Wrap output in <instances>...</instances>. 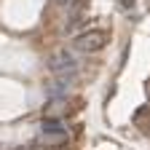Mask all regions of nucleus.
<instances>
[{"mask_svg":"<svg viewBox=\"0 0 150 150\" xmlns=\"http://www.w3.org/2000/svg\"><path fill=\"white\" fill-rule=\"evenodd\" d=\"M107 40H110V38H107L105 30H88V32L78 35L72 40V48L81 51V54H94V51H102L107 46Z\"/></svg>","mask_w":150,"mask_h":150,"instance_id":"obj_1","label":"nucleus"},{"mask_svg":"<svg viewBox=\"0 0 150 150\" xmlns=\"http://www.w3.org/2000/svg\"><path fill=\"white\" fill-rule=\"evenodd\" d=\"M48 70L54 75H75L78 72V62L70 51H56L51 59H48Z\"/></svg>","mask_w":150,"mask_h":150,"instance_id":"obj_2","label":"nucleus"},{"mask_svg":"<svg viewBox=\"0 0 150 150\" xmlns=\"http://www.w3.org/2000/svg\"><path fill=\"white\" fill-rule=\"evenodd\" d=\"M72 78L75 75H56L51 83H46V94L48 97H67L72 88Z\"/></svg>","mask_w":150,"mask_h":150,"instance_id":"obj_3","label":"nucleus"},{"mask_svg":"<svg viewBox=\"0 0 150 150\" xmlns=\"http://www.w3.org/2000/svg\"><path fill=\"white\" fill-rule=\"evenodd\" d=\"M86 6H88V0H70V3H67V19H64V27L67 30H72L75 24L81 22Z\"/></svg>","mask_w":150,"mask_h":150,"instance_id":"obj_4","label":"nucleus"},{"mask_svg":"<svg viewBox=\"0 0 150 150\" xmlns=\"http://www.w3.org/2000/svg\"><path fill=\"white\" fill-rule=\"evenodd\" d=\"M40 142H46V145H64L67 142V131H43Z\"/></svg>","mask_w":150,"mask_h":150,"instance_id":"obj_5","label":"nucleus"},{"mask_svg":"<svg viewBox=\"0 0 150 150\" xmlns=\"http://www.w3.org/2000/svg\"><path fill=\"white\" fill-rule=\"evenodd\" d=\"M40 131H67V126H64V121L62 118H43V123H40Z\"/></svg>","mask_w":150,"mask_h":150,"instance_id":"obj_6","label":"nucleus"},{"mask_svg":"<svg viewBox=\"0 0 150 150\" xmlns=\"http://www.w3.org/2000/svg\"><path fill=\"white\" fill-rule=\"evenodd\" d=\"M54 3H59V6H67V3H70V0H54Z\"/></svg>","mask_w":150,"mask_h":150,"instance_id":"obj_7","label":"nucleus"}]
</instances>
